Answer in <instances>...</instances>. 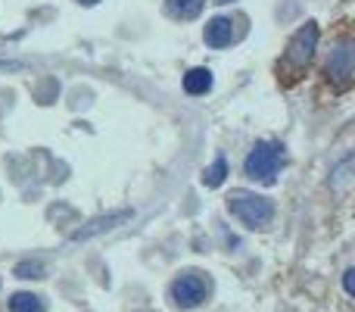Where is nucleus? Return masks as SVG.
I'll return each mask as SVG.
<instances>
[{
	"mask_svg": "<svg viewBox=\"0 0 355 312\" xmlns=\"http://www.w3.org/2000/svg\"><path fill=\"white\" fill-rule=\"evenodd\" d=\"M227 209L231 215H237L246 228H268L271 219H275V203L268 197H259L252 190H231L227 194Z\"/></svg>",
	"mask_w": 355,
	"mask_h": 312,
	"instance_id": "1",
	"label": "nucleus"
},
{
	"mask_svg": "<svg viewBox=\"0 0 355 312\" xmlns=\"http://www.w3.org/2000/svg\"><path fill=\"white\" fill-rule=\"evenodd\" d=\"M315 47H318V25H315V22H306L293 38H290L287 54H284V63H281L284 72H290V79H296V75H300L302 69L309 66V60H312ZM281 66H277V69H281Z\"/></svg>",
	"mask_w": 355,
	"mask_h": 312,
	"instance_id": "2",
	"label": "nucleus"
},
{
	"mask_svg": "<svg viewBox=\"0 0 355 312\" xmlns=\"http://www.w3.org/2000/svg\"><path fill=\"white\" fill-rule=\"evenodd\" d=\"M281 163H284V156H281V150H277L275 144L259 141L256 147L250 150V156H246L243 169H246V178H252V181L275 184L277 169H281Z\"/></svg>",
	"mask_w": 355,
	"mask_h": 312,
	"instance_id": "3",
	"label": "nucleus"
},
{
	"mask_svg": "<svg viewBox=\"0 0 355 312\" xmlns=\"http://www.w3.org/2000/svg\"><path fill=\"white\" fill-rule=\"evenodd\" d=\"M209 278H202L200 272H184L172 281V303L178 309H196L209 297Z\"/></svg>",
	"mask_w": 355,
	"mask_h": 312,
	"instance_id": "4",
	"label": "nucleus"
},
{
	"mask_svg": "<svg viewBox=\"0 0 355 312\" xmlns=\"http://www.w3.org/2000/svg\"><path fill=\"white\" fill-rule=\"evenodd\" d=\"M327 72H331L340 85H346V81L352 79V44H340V47L334 50L331 63H327Z\"/></svg>",
	"mask_w": 355,
	"mask_h": 312,
	"instance_id": "5",
	"label": "nucleus"
},
{
	"mask_svg": "<svg viewBox=\"0 0 355 312\" xmlns=\"http://www.w3.org/2000/svg\"><path fill=\"white\" fill-rule=\"evenodd\" d=\"M125 219H131L128 209H122V213H112V215H103V219H94L87 228H78V231L72 234V240H87V238H94V234H103V231L116 228L119 222H125Z\"/></svg>",
	"mask_w": 355,
	"mask_h": 312,
	"instance_id": "6",
	"label": "nucleus"
},
{
	"mask_svg": "<svg viewBox=\"0 0 355 312\" xmlns=\"http://www.w3.org/2000/svg\"><path fill=\"white\" fill-rule=\"evenodd\" d=\"M234 41V22L227 16H215L212 22L206 25V44L212 47H227Z\"/></svg>",
	"mask_w": 355,
	"mask_h": 312,
	"instance_id": "7",
	"label": "nucleus"
},
{
	"mask_svg": "<svg viewBox=\"0 0 355 312\" xmlns=\"http://www.w3.org/2000/svg\"><path fill=\"white\" fill-rule=\"evenodd\" d=\"M209 88H212V72L209 69H190L187 75H184V91L187 94H206Z\"/></svg>",
	"mask_w": 355,
	"mask_h": 312,
	"instance_id": "8",
	"label": "nucleus"
},
{
	"mask_svg": "<svg viewBox=\"0 0 355 312\" xmlns=\"http://www.w3.org/2000/svg\"><path fill=\"white\" fill-rule=\"evenodd\" d=\"M206 0H168V13L175 19H196L202 13Z\"/></svg>",
	"mask_w": 355,
	"mask_h": 312,
	"instance_id": "9",
	"label": "nucleus"
},
{
	"mask_svg": "<svg viewBox=\"0 0 355 312\" xmlns=\"http://www.w3.org/2000/svg\"><path fill=\"white\" fill-rule=\"evenodd\" d=\"M225 178H227V159L225 156H218L206 172H202V184H206V188H221Z\"/></svg>",
	"mask_w": 355,
	"mask_h": 312,
	"instance_id": "10",
	"label": "nucleus"
},
{
	"mask_svg": "<svg viewBox=\"0 0 355 312\" xmlns=\"http://www.w3.org/2000/svg\"><path fill=\"white\" fill-rule=\"evenodd\" d=\"M10 312H44V300L35 294H12Z\"/></svg>",
	"mask_w": 355,
	"mask_h": 312,
	"instance_id": "11",
	"label": "nucleus"
},
{
	"mask_svg": "<svg viewBox=\"0 0 355 312\" xmlns=\"http://www.w3.org/2000/svg\"><path fill=\"white\" fill-rule=\"evenodd\" d=\"M16 278H44V265L37 263H19L16 265Z\"/></svg>",
	"mask_w": 355,
	"mask_h": 312,
	"instance_id": "12",
	"label": "nucleus"
},
{
	"mask_svg": "<svg viewBox=\"0 0 355 312\" xmlns=\"http://www.w3.org/2000/svg\"><path fill=\"white\" fill-rule=\"evenodd\" d=\"M343 288H346V294H355V269H349V272H346V275H343Z\"/></svg>",
	"mask_w": 355,
	"mask_h": 312,
	"instance_id": "13",
	"label": "nucleus"
},
{
	"mask_svg": "<svg viewBox=\"0 0 355 312\" xmlns=\"http://www.w3.org/2000/svg\"><path fill=\"white\" fill-rule=\"evenodd\" d=\"M78 3H85V6H94V3H97V0H78Z\"/></svg>",
	"mask_w": 355,
	"mask_h": 312,
	"instance_id": "14",
	"label": "nucleus"
},
{
	"mask_svg": "<svg viewBox=\"0 0 355 312\" xmlns=\"http://www.w3.org/2000/svg\"><path fill=\"white\" fill-rule=\"evenodd\" d=\"M218 3H231V0H218Z\"/></svg>",
	"mask_w": 355,
	"mask_h": 312,
	"instance_id": "15",
	"label": "nucleus"
}]
</instances>
